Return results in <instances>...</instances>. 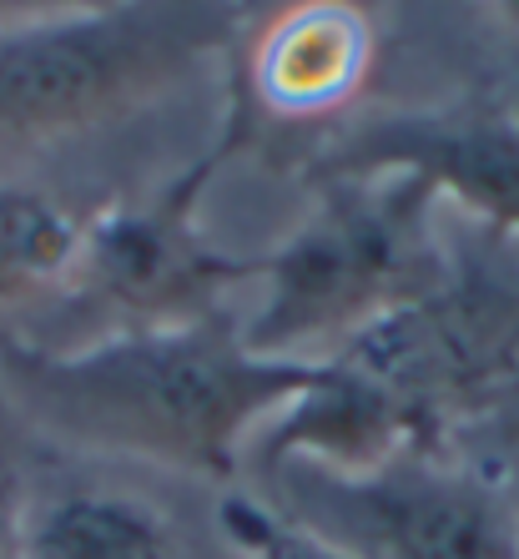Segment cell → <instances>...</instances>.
<instances>
[{
	"mask_svg": "<svg viewBox=\"0 0 519 559\" xmlns=\"http://www.w3.org/2000/svg\"><path fill=\"white\" fill-rule=\"evenodd\" d=\"M217 524L237 559H358L343 545H333L328 534L308 530L303 520L278 514V509L258 504V499H247V495L222 499Z\"/></svg>",
	"mask_w": 519,
	"mask_h": 559,
	"instance_id": "8fae6325",
	"label": "cell"
},
{
	"mask_svg": "<svg viewBox=\"0 0 519 559\" xmlns=\"http://www.w3.org/2000/svg\"><path fill=\"white\" fill-rule=\"evenodd\" d=\"M21 559H182L177 530L152 499L127 489L26 495Z\"/></svg>",
	"mask_w": 519,
	"mask_h": 559,
	"instance_id": "9c48e42d",
	"label": "cell"
},
{
	"mask_svg": "<svg viewBox=\"0 0 519 559\" xmlns=\"http://www.w3.org/2000/svg\"><path fill=\"white\" fill-rule=\"evenodd\" d=\"M515 378L519 293L455 277L318 358V383L262 433V459L358 479L393 459L439 454L459 408Z\"/></svg>",
	"mask_w": 519,
	"mask_h": 559,
	"instance_id": "7a4b0ae2",
	"label": "cell"
},
{
	"mask_svg": "<svg viewBox=\"0 0 519 559\" xmlns=\"http://www.w3.org/2000/svg\"><path fill=\"white\" fill-rule=\"evenodd\" d=\"M86 227L92 222H81L46 187H0V308H26L76 277Z\"/></svg>",
	"mask_w": 519,
	"mask_h": 559,
	"instance_id": "30bf717a",
	"label": "cell"
},
{
	"mask_svg": "<svg viewBox=\"0 0 519 559\" xmlns=\"http://www.w3.org/2000/svg\"><path fill=\"white\" fill-rule=\"evenodd\" d=\"M312 192L308 222L258 258L268 298L237 338L262 358L312 364L308 348H343L368 323L455 283L434 227L439 197L418 177L318 182Z\"/></svg>",
	"mask_w": 519,
	"mask_h": 559,
	"instance_id": "3957f363",
	"label": "cell"
},
{
	"mask_svg": "<svg viewBox=\"0 0 519 559\" xmlns=\"http://www.w3.org/2000/svg\"><path fill=\"white\" fill-rule=\"evenodd\" d=\"M233 5H71L0 26V146H51L142 111L237 36Z\"/></svg>",
	"mask_w": 519,
	"mask_h": 559,
	"instance_id": "277c9868",
	"label": "cell"
},
{
	"mask_svg": "<svg viewBox=\"0 0 519 559\" xmlns=\"http://www.w3.org/2000/svg\"><path fill=\"white\" fill-rule=\"evenodd\" d=\"M303 177L308 187L418 177L434 197H455L489 227L519 237V111L499 102H459L358 121L312 152Z\"/></svg>",
	"mask_w": 519,
	"mask_h": 559,
	"instance_id": "52a82bcc",
	"label": "cell"
},
{
	"mask_svg": "<svg viewBox=\"0 0 519 559\" xmlns=\"http://www.w3.org/2000/svg\"><path fill=\"white\" fill-rule=\"evenodd\" d=\"M318 383V358H262L222 318L121 328L56 353L0 338V393L26 429L227 484L243 443Z\"/></svg>",
	"mask_w": 519,
	"mask_h": 559,
	"instance_id": "6da1fadb",
	"label": "cell"
},
{
	"mask_svg": "<svg viewBox=\"0 0 519 559\" xmlns=\"http://www.w3.org/2000/svg\"><path fill=\"white\" fill-rule=\"evenodd\" d=\"M26 424L0 393V559H21V514H26Z\"/></svg>",
	"mask_w": 519,
	"mask_h": 559,
	"instance_id": "7c38bea8",
	"label": "cell"
},
{
	"mask_svg": "<svg viewBox=\"0 0 519 559\" xmlns=\"http://www.w3.org/2000/svg\"><path fill=\"white\" fill-rule=\"evenodd\" d=\"M494 15L505 21V31H515V36H519V0H505V5H494Z\"/></svg>",
	"mask_w": 519,
	"mask_h": 559,
	"instance_id": "4fadbf2b",
	"label": "cell"
},
{
	"mask_svg": "<svg viewBox=\"0 0 519 559\" xmlns=\"http://www.w3.org/2000/svg\"><path fill=\"white\" fill-rule=\"evenodd\" d=\"M374 61V21L343 0H308L273 15V26L258 36L233 102L247 117L298 121L343 106Z\"/></svg>",
	"mask_w": 519,
	"mask_h": 559,
	"instance_id": "ba28073f",
	"label": "cell"
},
{
	"mask_svg": "<svg viewBox=\"0 0 519 559\" xmlns=\"http://www.w3.org/2000/svg\"><path fill=\"white\" fill-rule=\"evenodd\" d=\"M258 136V121L233 102V117L222 136L197 156L187 171H177L152 202L102 212L86 227L81 248V287L86 298L137 318V328H172L217 318L222 287H243L258 277V258H227L197 227V202L217 177V167L233 152H243Z\"/></svg>",
	"mask_w": 519,
	"mask_h": 559,
	"instance_id": "5b68a950",
	"label": "cell"
},
{
	"mask_svg": "<svg viewBox=\"0 0 519 559\" xmlns=\"http://www.w3.org/2000/svg\"><path fill=\"white\" fill-rule=\"evenodd\" d=\"M303 499L318 514L303 520L358 559H519V514L484 479L409 454L343 479L308 468Z\"/></svg>",
	"mask_w": 519,
	"mask_h": 559,
	"instance_id": "8992f818",
	"label": "cell"
}]
</instances>
